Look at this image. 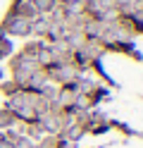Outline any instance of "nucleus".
I'll return each instance as SVG.
<instances>
[{"instance_id":"nucleus-2","label":"nucleus","mask_w":143,"mask_h":148,"mask_svg":"<svg viewBox=\"0 0 143 148\" xmlns=\"http://www.w3.org/2000/svg\"><path fill=\"white\" fill-rule=\"evenodd\" d=\"M0 148H14V141H10V138H0Z\"/></svg>"},{"instance_id":"nucleus-1","label":"nucleus","mask_w":143,"mask_h":148,"mask_svg":"<svg viewBox=\"0 0 143 148\" xmlns=\"http://www.w3.org/2000/svg\"><path fill=\"white\" fill-rule=\"evenodd\" d=\"M14 122V115L12 112H3V117H0V127H10Z\"/></svg>"}]
</instances>
